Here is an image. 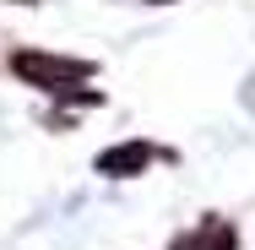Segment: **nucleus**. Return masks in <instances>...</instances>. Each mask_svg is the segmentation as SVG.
Returning <instances> with one entry per match:
<instances>
[{"label": "nucleus", "mask_w": 255, "mask_h": 250, "mask_svg": "<svg viewBox=\"0 0 255 250\" xmlns=\"http://www.w3.org/2000/svg\"><path fill=\"white\" fill-rule=\"evenodd\" d=\"M147 163H152V147H147V142H130V147H109V152H98V174H114V180L141 174Z\"/></svg>", "instance_id": "2"}, {"label": "nucleus", "mask_w": 255, "mask_h": 250, "mask_svg": "<svg viewBox=\"0 0 255 250\" xmlns=\"http://www.w3.org/2000/svg\"><path fill=\"white\" fill-rule=\"evenodd\" d=\"M168 250H239V234H234L228 223H201V229L179 234Z\"/></svg>", "instance_id": "3"}, {"label": "nucleus", "mask_w": 255, "mask_h": 250, "mask_svg": "<svg viewBox=\"0 0 255 250\" xmlns=\"http://www.w3.org/2000/svg\"><path fill=\"white\" fill-rule=\"evenodd\" d=\"M11 71H16L22 82L44 87V93H65V87H76V82H87V76H93V65H87V60H60V54H33V49L16 54V60H11Z\"/></svg>", "instance_id": "1"}, {"label": "nucleus", "mask_w": 255, "mask_h": 250, "mask_svg": "<svg viewBox=\"0 0 255 250\" xmlns=\"http://www.w3.org/2000/svg\"><path fill=\"white\" fill-rule=\"evenodd\" d=\"M22 5H33V0H22Z\"/></svg>", "instance_id": "4"}]
</instances>
